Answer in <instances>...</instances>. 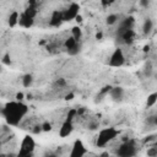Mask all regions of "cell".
<instances>
[{
  "label": "cell",
  "mask_w": 157,
  "mask_h": 157,
  "mask_svg": "<svg viewBox=\"0 0 157 157\" xmlns=\"http://www.w3.org/2000/svg\"><path fill=\"white\" fill-rule=\"evenodd\" d=\"M28 112V107L22 103V102H7L2 109V114L7 121V124L10 125H18L20 121L22 120V118L27 114Z\"/></svg>",
  "instance_id": "6da1fadb"
},
{
  "label": "cell",
  "mask_w": 157,
  "mask_h": 157,
  "mask_svg": "<svg viewBox=\"0 0 157 157\" xmlns=\"http://www.w3.org/2000/svg\"><path fill=\"white\" fill-rule=\"evenodd\" d=\"M119 134H120V131L117 130L115 128H104V129H102L97 135L96 146L97 147H104L108 142L114 140Z\"/></svg>",
  "instance_id": "7a4b0ae2"
},
{
  "label": "cell",
  "mask_w": 157,
  "mask_h": 157,
  "mask_svg": "<svg viewBox=\"0 0 157 157\" xmlns=\"http://www.w3.org/2000/svg\"><path fill=\"white\" fill-rule=\"evenodd\" d=\"M36 148V142L33 140L32 136L26 135L22 141H21V146H20V151H18V156L20 157H25V156H31L33 153Z\"/></svg>",
  "instance_id": "3957f363"
},
{
  "label": "cell",
  "mask_w": 157,
  "mask_h": 157,
  "mask_svg": "<svg viewBox=\"0 0 157 157\" xmlns=\"http://www.w3.org/2000/svg\"><path fill=\"white\" fill-rule=\"evenodd\" d=\"M136 145H135V141L134 140H126L124 141L119 148L117 150V155L120 156V157H131V156H135L136 155Z\"/></svg>",
  "instance_id": "277c9868"
},
{
  "label": "cell",
  "mask_w": 157,
  "mask_h": 157,
  "mask_svg": "<svg viewBox=\"0 0 157 157\" xmlns=\"http://www.w3.org/2000/svg\"><path fill=\"white\" fill-rule=\"evenodd\" d=\"M124 63H125L124 53H123V50L120 48H117L112 53V55L109 58V61H108V65L112 66V67H120Z\"/></svg>",
  "instance_id": "5b68a950"
},
{
  "label": "cell",
  "mask_w": 157,
  "mask_h": 157,
  "mask_svg": "<svg viewBox=\"0 0 157 157\" xmlns=\"http://www.w3.org/2000/svg\"><path fill=\"white\" fill-rule=\"evenodd\" d=\"M80 12V5L77 2H71L66 10L63 11V21H71L75 20V17Z\"/></svg>",
  "instance_id": "8992f818"
},
{
  "label": "cell",
  "mask_w": 157,
  "mask_h": 157,
  "mask_svg": "<svg viewBox=\"0 0 157 157\" xmlns=\"http://www.w3.org/2000/svg\"><path fill=\"white\" fill-rule=\"evenodd\" d=\"M87 148L85 147L83 142L77 139L74 141V145H72V148H71V152H70V157H82L85 155H87Z\"/></svg>",
  "instance_id": "52a82bcc"
},
{
  "label": "cell",
  "mask_w": 157,
  "mask_h": 157,
  "mask_svg": "<svg viewBox=\"0 0 157 157\" xmlns=\"http://www.w3.org/2000/svg\"><path fill=\"white\" fill-rule=\"evenodd\" d=\"M63 11L60 10H54L50 15V21H49V25L52 27H59L61 23H63Z\"/></svg>",
  "instance_id": "ba28073f"
},
{
  "label": "cell",
  "mask_w": 157,
  "mask_h": 157,
  "mask_svg": "<svg viewBox=\"0 0 157 157\" xmlns=\"http://www.w3.org/2000/svg\"><path fill=\"white\" fill-rule=\"evenodd\" d=\"M74 130V125H72V121H67L65 120L63 124H61V128L59 129V136L60 137H67Z\"/></svg>",
  "instance_id": "9c48e42d"
},
{
  "label": "cell",
  "mask_w": 157,
  "mask_h": 157,
  "mask_svg": "<svg viewBox=\"0 0 157 157\" xmlns=\"http://www.w3.org/2000/svg\"><path fill=\"white\" fill-rule=\"evenodd\" d=\"M33 23H34V18L27 17L23 12H22V13H20L17 25H20L21 27H25V28H29V27H32V26H33Z\"/></svg>",
  "instance_id": "30bf717a"
},
{
  "label": "cell",
  "mask_w": 157,
  "mask_h": 157,
  "mask_svg": "<svg viewBox=\"0 0 157 157\" xmlns=\"http://www.w3.org/2000/svg\"><path fill=\"white\" fill-rule=\"evenodd\" d=\"M121 38L124 39V42L126 44H130L134 42V38H135V32L132 31V28H129V29H125L121 32Z\"/></svg>",
  "instance_id": "8fae6325"
},
{
  "label": "cell",
  "mask_w": 157,
  "mask_h": 157,
  "mask_svg": "<svg viewBox=\"0 0 157 157\" xmlns=\"http://www.w3.org/2000/svg\"><path fill=\"white\" fill-rule=\"evenodd\" d=\"M123 94H124V90L121 87H112L109 91V96L114 101H120L123 98Z\"/></svg>",
  "instance_id": "7c38bea8"
},
{
  "label": "cell",
  "mask_w": 157,
  "mask_h": 157,
  "mask_svg": "<svg viewBox=\"0 0 157 157\" xmlns=\"http://www.w3.org/2000/svg\"><path fill=\"white\" fill-rule=\"evenodd\" d=\"M18 16H20V13H18L17 11H12V12L10 13L9 20H7V23H9L10 27H15V26L17 25V22H18Z\"/></svg>",
  "instance_id": "4fadbf2b"
},
{
  "label": "cell",
  "mask_w": 157,
  "mask_h": 157,
  "mask_svg": "<svg viewBox=\"0 0 157 157\" xmlns=\"http://www.w3.org/2000/svg\"><path fill=\"white\" fill-rule=\"evenodd\" d=\"M134 22H135V21H134V17H131V16H129L128 18H125V20L121 22V25H120V29H121V32L125 31V29L132 28Z\"/></svg>",
  "instance_id": "5bb4252c"
},
{
  "label": "cell",
  "mask_w": 157,
  "mask_h": 157,
  "mask_svg": "<svg viewBox=\"0 0 157 157\" xmlns=\"http://www.w3.org/2000/svg\"><path fill=\"white\" fill-rule=\"evenodd\" d=\"M23 13H25L27 17L34 18V17H36V15H37V6H32V5H28V6L25 9Z\"/></svg>",
  "instance_id": "9a60e30c"
},
{
  "label": "cell",
  "mask_w": 157,
  "mask_h": 157,
  "mask_svg": "<svg viewBox=\"0 0 157 157\" xmlns=\"http://www.w3.org/2000/svg\"><path fill=\"white\" fill-rule=\"evenodd\" d=\"M152 28H153V22H152V20L146 18L145 22H144V26H142V31H144V33H145V34H150L151 31H152Z\"/></svg>",
  "instance_id": "2e32d148"
},
{
  "label": "cell",
  "mask_w": 157,
  "mask_h": 157,
  "mask_svg": "<svg viewBox=\"0 0 157 157\" xmlns=\"http://www.w3.org/2000/svg\"><path fill=\"white\" fill-rule=\"evenodd\" d=\"M71 36L75 38L76 42H80L81 37H82V29L78 27V26H74L71 28Z\"/></svg>",
  "instance_id": "e0dca14e"
},
{
  "label": "cell",
  "mask_w": 157,
  "mask_h": 157,
  "mask_svg": "<svg viewBox=\"0 0 157 157\" xmlns=\"http://www.w3.org/2000/svg\"><path fill=\"white\" fill-rule=\"evenodd\" d=\"M32 83H33V76L31 74H26V75L22 76V85H23V87L28 88V87L32 86Z\"/></svg>",
  "instance_id": "ac0fdd59"
},
{
  "label": "cell",
  "mask_w": 157,
  "mask_h": 157,
  "mask_svg": "<svg viewBox=\"0 0 157 157\" xmlns=\"http://www.w3.org/2000/svg\"><path fill=\"white\" fill-rule=\"evenodd\" d=\"M77 43H78V42H76V40H75V38L71 36V37H69V38H66V39H65V42H64V47H65V48H66V50H67V49H71L72 47H75Z\"/></svg>",
  "instance_id": "d6986e66"
},
{
  "label": "cell",
  "mask_w": 157,
  "mask_h": 157,
  "mask_svg": "<svg viewBox=\"0 0 157 157\" xmlns=\"http://www.w3.org/2000/svg\"><path fill=\"white\" fill-rule=\"evenodd\" d=\"M156 102H157V93L156 92H153V93H151V94H148V97H147V102H146V105L150 108V107H153L155 104H156Z\"/></svg>",
  "instance_id": "ffe728a7"
},
{
  "label": "cell",
  "mask_w": 157,
  "mask_h": 157,
  "mask_svg": "<svg viewBox=\"0 0 157 157\" xmlns=\"http://www.w3.org/2000/svg\"><path fill=\"white\" fill-rule=\"evenodd\" d=\"M76 117H77V109H76V108H72V109H70V110L67 112L65 120H67V121H74V119H75Z\"/></svg>",
  "instance_id": "44dd1931"
},
{
  "label": "cell",
  "mask_w": 157,
  "mask_h": 157,
  "mask_svg": "<svg viewBox=\"0 0 157 157\" xmlns=\"http://www.w3.org/2000/svg\"><path fill=\"white\" fill-rule=\"evenodd\" d=\"M117 21H118V15H115V13H110V15H108L107 18H105V22H107L108 26L114 25Z\"/></svg>",
  "instance_id": "7402d4cb"
},
{
  "label": "cell",
  "mask_w": 157,
  "mask_h": 157,
  "mask_svg": "<svg viewBox=\"0 0 157 157\" xmlns=\"http://www.w3.org/2000/svg\"><path fill=\"white\" fill-rule=\"evenodd\" d=\"M80 48H81V47H80V44L77 43V44H76L75 47H72L71 49H67V54H69V55H71V56L77 55V54L80 53Z\"/></svg>",
  "instance_id": "603a6c76"
},
{
  "label": "cell",
  "mask_w": 157,
  "mask_h": 157,
  "mask_svg": "<svg viewBox=\"0 0 157 157\" xmlns=\"http://www.w3.org/2000/svg\"><path fill=\"white\" fill-rule=\"evenodd\" d=\"M42 125V131H45V132H48V131H50L52 130V124L49 123V121H44L43 124H40Z\"/></svg>",
  "instance_id": "cb8c5ba5"
},
{
  "label": "cell",
  "mask_w": 157,
  "mask_h": 157,
  "mask_svg": "<svg viewBox=\"0 0 157 157\" xmlns=\"http://www.w3.org/2000/svg\"><path fill=\"white\" fill-rule=\"evenodd\" d=\"M147 156H150V157L157 156V147H150L147 150Z\"/></svg>",
  "instance_id": "d4e9b609"
},
{
  "label": "cell",
  "mask_w": 157,
  "mask_h": 157,
  "mask_svg": "<svg viewBox=\"0 0 157 157\" xmlns=\"http://www.w3.org/2000/svg\"><path fill=\"white\" fill-rule=\"evenodd\" d=\"M110 88H112V86H109V85H108V86H104V87L99 91V94H101V96H105V94H108L109 91H110Z\"/></svg>",
  "instance_id": "484cf974"
},
{
  "label": "cell",
  "mask_w": 157,
  "mask_h": 157,
  "mask_svg": "<svg viewBox=\"0 0 157 157\" xmlns=\"http://www.w3.org/2000/svg\"><path fill=\"white\" fill-rule=\"evenodd\" d=\"M101 1V5L103 6V7H108V6H110L115 0H99Z\"/></svg>",
  "instance_id": "4316f807"
},
{
  "label": "cell",
  "mask_w": 157,
  "mask_h": 157,
  "mask_svg": "<svg viewBox=\"0 0 157 157\" xmlns=\"http://www.w3.org/2000/svg\"><path fill=\"white\" fill-rule=\"evenodd\" d=\"M2 63L5 65H10L11 64V59H10V54H5L4 58H2Z\"/></svg>",
  "instance_id": "83f0119b"
},
{
  "label": "cell",
  "mask_w": 157,
  "mask_h": 157,
  "mask_svg": "<svg viewBox=\"0 0 157 157\" xmlns=\"http://www.w3.org/2000/svg\"><path fill=\"white\" fill-rule=\"evenodd\" d=\"M55 85L59 86V87H64V86H66V81H65L64 78H58V80L55 81Z\"/></svg>",
  "instance_id": "f1b7e54d"
},
{
  "label": "cell",
  "mask_w": 157,
  "mask_h": 157,
  "mask_svg": "<svg viewBox=\"0 0 157 157\" xmlns=\"http://www.w3.org/2000/svg\"><path fill=\"white\" fill-rule=\"evenodd\" d=\"M23 97H25V94H23L22 92H18V93H16V101H18V102H22Z\"/></svg>",
  "instance_id": "f546056e"
},
{
  "label": "cell",
  "mask_w": 157,
  "mask_h": 157,
  "mask_svg": "<svg viewBox=\"0 0 157 157\" xmlns=\"http://www.w3.org/2000/svg\"><path fill=\"white\" fill-rule=\"evenodd\" d=\"M34 128H36V129H33V130H32L34 134H38V132H40V131H42V125H36Z\"/></svg>",
  "instance_id": "4dcf8cb0"
},
{
  "label": "cell",
  "mask_w": 157,
  "mask_h": 157,
  "mask_svg": "<svg viewBox=\"0 0 157 157\" xmlns=\"http://www.w3.org/2000/svg\"><path fill=\"white\" fill-rule=\"evenodd\" d=\"M148 4H150V0H141V1H140V5H141L142 7H147Z\"/></svg>",
  "instance_id": "1f68e13d"
},
{
  "label": "cell",
  "mask_w": 157,
  "mask_h": 157,
  "mask_svg": "<svg viewBox=\"0 0 157 157\" xmlns=\"http://www.w3.org/2000/svg\"><path fill=\"white\" fill-rule=\"evenodd\" d=\"M75 21H76V22H78V23H81V22H82V16L78 13V15L75 17Z\"/></svg>",
  "instance_id": "d6a6232c"
},
{
  "label": "cell",
  "mask_w": 157,
  "mask_h": 157,
  "mask_svg": "<svg viewBox=\"0 0 157 157\" xmlns=\"http://www.w3.org/2000/svg\"><path fill=\"white\" fill-rule=\"evenodd\" d=\"M72 98H74V93H69V94L65 96V99H66V101H70V99H72Z\"/></svg>",
  "instance_id": "836d02e7"
},
{
  "label": "cell",
  "mask_w": 157,
  "mask_h": 157,
  "mask_svg": "<svg viewBox=\"0 0 157 157\" xmlns=\"http://www.w3.org/2000/svg\"><path fill=\"white\" fill-rule=\"evenodd\" d=\"M102 37H103V34H102V32H98V33L96 34V38H97V39H102Z\"/></svg>",
  "instance_id": "e575fe53"
},
{
  "label": "cell",
  "mask_w": 157,
  "mask_h": 157,
  "mask_svg": "<svg viewBox=\"0 0 157 157\" xmlns=\"http://www.w3.org/2000/svg\"><path fill=\"white\" fill-rule=\"evenodd\" d=\"M148 50H150V47H148V45H145V47H144V52L146 53V52H148Z\"/></svg>",
  "instance_id": "d590c367"
},
{
  "label": "cell",
  "mask_w": 157,
  "mask_h": 157,
  "mask_svg": "<svg viewBox=\"0 0 157 157\" xmlns=\"http://www.w3.org/2000/svg\"><path fill=\"white\" fill-rule=\"evenodd\" d=\"M0 72H1V65H0Z\"/></svg>",
  "instance_id": "8d00e7d4"
}]
</instances>
